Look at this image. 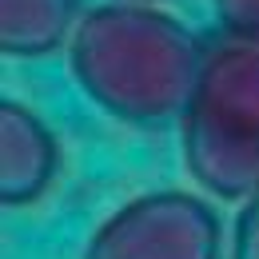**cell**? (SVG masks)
Instances as JSON below:
<instances>
[{
  "label": "cell",
  "mask_w": 259,
  "mask_h": 259,
  "mask_svg": "<svg viewBox=\"0 0 259 259\" xmlns=\"http://www.w3.org/2000/svg\"><path fill=\"white\" fill-rule=\"evenodd\" d=\"M227 36H259V0H211Z\"/></svg>",
  "instance_id": "7"
},
{
  "label": "cell",
  "mask_w": 259,
  "mask_h": 259,
  "mask_svg": "<svg viewBox=\"0 0 259 259\" xmlns=\"http://www.w3.org/2000/svg\"><path fill=\"white\" fill-rule=\"evenodd\" d=\"M132 4H152V0H132Z\"/></svg>",
  "instance_id": "8"
},
{
  "label": "cell",
  "mask_w": 259,
  "mask_h": 259,
  "mask_svg": "<svg viewBox=\"0 0 259 259\" xmlns=\"http://www.w3.org/2000/svg\"><path fill=\"white\" fill-rule=\"evenodd\" d=\"M215 207L192 192H144L92 231L84 259H220Z\"/></svg>",
  "instance_id": "3"
},
{
  "label": "cell",
  "mask_w": 259,
  "mask_h": 259,
  "mask_svg": "<svg viewBox=\"0 0 259 259\" xmlns=\"http://www.w3.org/2000/svg\"><path fill=\"white\" fill-rule=\"evenodd\" d=\"M231 259H259V192L243 199L235 231H231Z\"/></svg>",
  "instance_id": "6"
},
{
  "label": "cell",
  "mask_w": 259,
  "mask_h": 259,
  "mask_svg": "<svg viewBox=\"0 0 259 259\" xmlns=\"http://www.w3.org/2000/svg\"><path fill=\"white\" fill-rule=\"evenodd\" d=\"M207 48L156 4L108 0L80 16L68 40L76 84L108 116L128 124L184 120Z\"/></svg>",
  "instance_id": "1"
},
{
  "label": "cell",
  "mask_w": 259,
  "mask_h": 259,
  "mask_svg": "<svg viewBox=\"0 0 259 259\" xmlns=\"http://www.w3.org/2000/svg\"><path fill=\"white\" fill-rule=\"evenodd\" d=\"M60 140L20 100H0V199L28 207L56 184Z\"/></svg>",
  "instance_id": "4"
},
{
  "label": "cell",
  "mask_w": 259,
  "mask_h": 259,
  "mask_svg": "<svg viewBox=\"0 0 259 259\" xmlns=\"http://www.w3.org/2000/svg\"><path fill=\"white\" fill-rule=\"evenodd\" d=\"M76 0H0V52L4 56H48L76 32Z\"/></svg>",
  "instance_id": "5"
},
{
  "label": "cell",
  "mask_w": 259,
  "mask_h": 259,
  "mask_svg": "<svg viewBox=\"0 0 259 259\" xmlns=\"http://www.w3.org/2000/svg\"><path fill=\"white\" fill-rule=\"evenodd\" d=\"M184 163L203 192H259V36H224L207 48L184 112Z\"/></svg>",
  "instance_id": "2"
}]
</instances>
